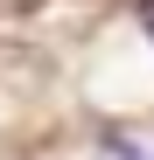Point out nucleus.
I'll use <instances>...</instances> for the list:
<instances>
[{
  "label": "nucleus",
  "mask_w": 154,
  "mask_h": 160,
  "mask_svg": "<svg viewBox=\"0 0 154 160\" xmlns=\"http://www.w3.org/2000/svg\"><path fill=\"white\" fill-rule=\"evenodd\" d=\"M140 28H147V42H154V0H140Z\"/></svg>",
  "instance_id": "f03ea898"
},
{
  "label": "nucleus",
  "mask_w": 154,
  "mask_h": 160,
  "mask_svg": "<svg viewBox=\"0 0 154 160\" xmlns=\"http://www.w3.org/2000/svg\"><path fill=\"white\" fill-rule=\"evenodd\" d=\"M105 153L112 160H154V153H140V139H126V132H105Z\"/></svg>",
  "instance_id": "f257e3e1"
}]
</instances>
